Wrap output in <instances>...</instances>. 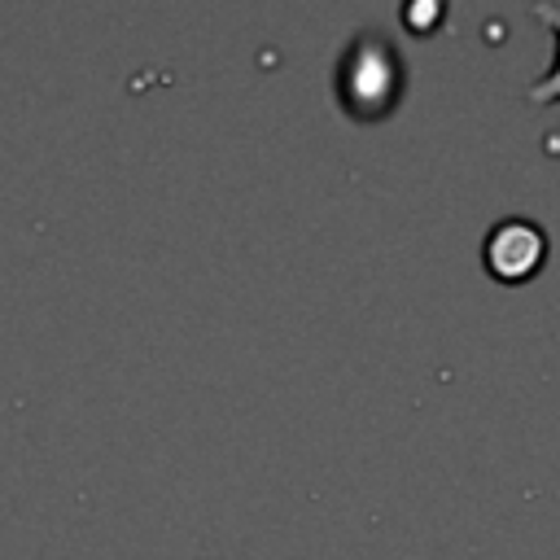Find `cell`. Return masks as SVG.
<instances>
[{"label": "cell", "mask_w": 560, "mask_h": 560, "mask_svg": "<svg viewBox=\"0 0 560 560\" xmlns=\"http://www.w3.org/2000/svg\"><path fill=\"white\" fill-rule=\"evenodd\" d=\"M529 13L551 26V35H556V61H551V70H547L542 79L529 83L525 96H529L534 105H556V101H560V4H547V0H542V4H529Z\"/></svg>", "instance_id": "3957f363"}, {"label": "cell", "mask_w": 560, "mask_h": 560, "mask_svg": "<svg viewBox=\"0 0 560 560\" xmlns=\"http://www.w3.org/2000/svg\"><path fill=\"white\" fill-rule=\"evenodd\" d=\"M481 262L499 284H525L547 262V232L534 219H499L486 232Z\"/></svg>", "instance_id": "7a4b0ae2"}, {"label": "cell", "mask_w": 560, "mask_h": 560, "mask_svg": "<svg viewBox=\"0 0 560 560\" xmlns=\"http://www.w3.org/2000/svg\"><path fill=\"white\" fill-rule=\"evenodd\" d=\"M402 88V66L394 48L376 35H359L337 70V96L354 118H381L394 109Z\"/></svg>", "instance_id": "6da1fadb"}]
</instances>
